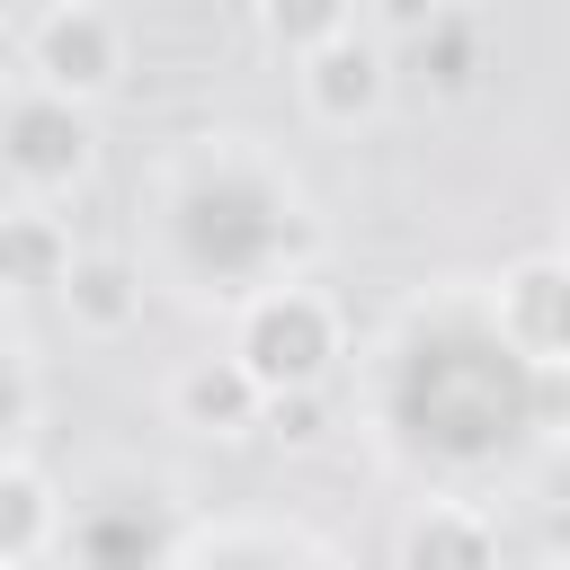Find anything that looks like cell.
<instances>
[{"instance_id":"obj_18","label":"cell","mask_w":570,"mask_h":570,"mask_svg":"<svg viewBox=\"0 0 570 570\" xmlns=\"http://www.w3.org/2000/svg\"><path fill=\"white\" fill-rule=\"evenodd\" d=\"M561 249H570V240H561Z\"/></svg>"},{"instance_id":"obj_3","label":"cell","mask_w":570,"mask_h":570,"mask_svg":"<svg viewBox=\"0 0 570 570\" xmlns=\"http://www.w3.org/2000/svg\"><path fill=\"white\" fill-rule=\"evenodd\" d=\"M196 543H205V525H196V508L169 472L107 463L98 481L71 490L62 570H187Z\"/></svg>"},{"instance_id":"obj_13","label":"cell","mask_w":570,"mask_h":570,"mask_svg":"<svg viewBox=\"0 0 570 570\" xmlns=\"http://www.w3.org/2000/svg\"><path fill=\"white\" fill-rule=\"evenodd\" d=\"M401 71H419L428 98H472L481 71H490V18H472V9H428V18L401 36Z\"/></svg>"},{"instance_id":"obj_19","label":"cell","mask_w":570,"mask_h":570,"mask_svg":"<svg viewBox=\"0 0 570 570\" xmlns=\"http://www.w3.org/2000/svg\"><path fill=\"white\" fill-rule=\"evenodd\" d=\"M561 570H570V561H561Z\"/></svg>"},{"instance_id":"obj_12","label":"cell","mask_w":570,"mask_h":570,"mask_svg":"<svg viewBox=\"0 0 570 570\" xmlns=\"http://www.w3.org/2000/svg\"><path fill=\"white\" fill-rule=\"evenodd\" d=\"M53 303H62L71 338H125V330H142L151 267H142L134 249H80V267H71V285H62Z\"/></svg>"},{"instance_id":"obj_6","label":"cell","mask_w":570,"mask_h":570,"mask_svg":"<svg viewBox=\"0 0 570 570\" xmlns=\"http://www.w3.org/2000/svg\"><path fill=\"white\" fill-rule=\"evenodd\" d=\"M18 62H27L36 89H62V98L98 107V98L125 80L134 36H125V18L98 9V0H53V9H36V18L18 27Z\"/></svg>"},{"instance_id":"obj_10","label":"cell","mask_w":570,"mask_h":570,"mask_svg":"<svg viewBox=\"0 0 570 570\" xmlns=\"http://www.w3.org/2000/svg\"><path fill=\"white\" fill-rule=\"evenodd\" d=\"M267 383L232 356V347H214V356H187L178 374H169V419L178 428H196V436H249V428H267Z\"/></svg>"},{"instance_id":"obj_4","label":"cell","mask_w":570,"mask_h":570,"mask_svg":"<svg viewBox=\"0 0 570 570\" xmlns=\"http://www.w3.org/2000/svg\"><path fill=\"white\" fill-rule=\"evenodd\" d=\"M232 356L267 383V401H285V392H330V374H338V356H347V312H338L312 276H294V285L258 294L249 312H232Z\"/></svg>"},{"instance_id":"obj_8","label":"cell","mask_w":570,"mask_h":570,"mask_svg":"<svg viewBox=\"0 0 570 570\" xmlns=\"http://www.w3.org/2000/svg\"><path fill=\"white\" fill-rule=\"evenodd\" d=\"M490 312H499V330H508L534 365L570 374V249L517 258V267L490 285Z\"/></svg>"},{"instance_id":"obj_2","label":"cell","mask_w":570,"mask_h":570,"mask_svg":"<svg viewBox=\"0 0 570 570\" xmlns=\"http://www.w3.org/2000/svg\"><path fill=\"white\" fill-rule=\"evenodd\" d=\"M312 249L321 214L258 134H196L151 169V258L178 294L249 312L258 294L312 276Z\"/></svg>"},{"instance_id":"obj_7","label":"cell","mask_w":570,"mask_h":570,"mask_svg":"<svg viewBox=\"0 0 570 570\" xmlns=\"http://www.w3.org/2000/svg\"><path fill=\"white\" fill-rule=\"evenodd\" d=\"M392 80H401V45H392L374 18H356L347 36H330L321 53H303V62H294L303 116H312V125H330V134L374 125V116L392 107Z\"/></svg>"},{"instance_id":"obj_15","label":"cell","mask_w":570,"mask_h":570,"mask_svg":"<svg viewBox=\"0 0 570 570\" xmlns=\"http://www.w3.org/2000/svg\"><path fill=\"white\" fill-rule=\"evenodd\" d=\"M187 570H338L330 552H312L303 534H267V525H232V534H205L187 552Z\"/></svg>"},{"instance_id":"obj_5","label":"cell","mask_w":570,"mask_h":570,"mask_svg":"<svg viewBox=\"0 0 570 570\" xmlns=\"http://www.w3.org/2000/svg\"><path fill=\"white\" fill-rule=\"evenodd\" d=\"M98 169V116L62 89H36L27 71L0 98V178L9 205H62L71 187H89Z\"/></svg>"},{"instance_id":"obj_11","label":"cell","mask_w":570,"mask_h":570,"mask_svg":"<svg viewBox=\"0 0 570 570\" xmlns=\"http://www.w3.org/2000/svg\"><path fill=\"white\" fill-rule=\"evenodd\" d=\"M71 534V490L36 454H0V570H45Z\"/></svg>"},{"instance_id":"obj_17","label":"cell","mask_w":570,"mask_h":570,"mask_svg":"<svg viewBox=\"0 0 570 570\" xmlns=\"http://www.w3.org/2000/svg\"><path fill=\"white\" fill-rule=\"evenodd\" d=\"M267 436H285V445H321V436H330V392H285V401L267 410Z\"/></svg>"},{"instance_id":"obj_14","label":"cell","mask_w":570,"mask_h":570,"mask_svg":"<svg viewBox=\"0 0 570 570\" xmlns=\"http://www.w3.org/2000/svg\"><path fill=\"white\" fill-rule=\"evenodd\" d=\"M0 267H9V303H36V294H62L71 267H80V240L53 205H9L0 214Z\"/></svg>"},{"instance_id":"obj_16","label":"cell","mask_w":570,"mask_h":570,"mask_svg":"<svg viewBox=\"0 0 570 570\" xmlns=\"http://www.w3.org/2000/svg\"><path fill=\"white\" fill-rule=\"evenodd\" d=\"M9 454H36V428H45V383H36V338H27V312L9 303Z\"/></svg>"},{"instance_id":"obj_1","label":"cell","mask_w":570,"mask_h":570,"mask_svg":"<svg viewBox=\"0 0 570 570\" xmlns=\"http://www.w3.org/2000/svg\"><path fill=\"white\" fill-rule=\"evenodd\" d=\"M374 428L419 481L472 499V481H499V472L534 463L570 428V374L534 365L499 330L490 294L445 285V294H419L383 330V347H374Z\"/></svg>"},{"instance_id":"obj_9","label":"cell","mask_w":570,"mask_h":570,"mask_svg":"<svg viewBox=\"0 0 570 570\" xmlns=\"http://www.w3.org/2000/svg\"><path fill=\"white\" fill-rule=\"evenodd\" d=\"M392 570H499V517L481 499L428 490L392 525Z\"/></svg>"}]
</instances>
